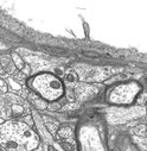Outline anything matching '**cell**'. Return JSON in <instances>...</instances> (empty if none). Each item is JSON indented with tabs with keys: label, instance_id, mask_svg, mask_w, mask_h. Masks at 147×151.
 Here are the masks:
<instances>
[{
	"label": "cell",
	"instance_id": "obj_1",
	"mask_svg": "<svg viewBox=\"0 0 147 151\" xmlns=\"http://www.w3.org/2000/svg\"><path fill=\"white\" fill-rule=\"evenodd\" d=\"M30 86L34 92L49 101L58 100L64 94V87L61 80L49 73L36 75L30 80Z\"/></svg>",
	"mask_w": 147,
	"mask_h": 151
},
{
	"label": "cell",
	"instance_id": "obj_2",
	"mask_svg": "<svg viewBox=\"0 0 147 151\" xmlns=\"http://www.w3.org/2000/svg\"><path fill=\"white\" fill-rule=\"evenodd\" d=\"M139 91H140V87L134 82L118 85V86H114L112 89H109L107 94V99L112 104H120V105L131 104Z\"/></svg>",
	"mask_w": 147,
	"mask_h": 151
}]
</instances>
